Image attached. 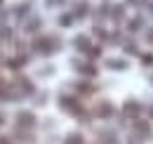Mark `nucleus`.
<instances>
[{
  "label": "nucleus",
  "mask_w": 153,
  "mask_h": 144,
  "mask_svg": "<svg viewBox=\"0 0 153 144\" xmlns=\"http://www.w3.org/2000/svg\"><path fill=\"white\" fill-rule=\"evenodd\" d=\"M17 123H19V128H33L36 125V113H31V111H19V113H17Z\"/></svg>",
  "instance_id": "obj_4"
},
{
  "label": "nucleus",
  "mask_w": 153,
  "mask_h": 144,
  "mask_svg": "<svg viewBox=\"0 0 153 144\" xmlns=\"http://www.w3.org/2000/svg\"><path fill=\"white\" fill-rule=\"evenodd\" d=\"M80 73H85V76L92 78V76H97V69L92 66V64H82V66H80Z\"/></svg>",
  "instance_id": "obj_12"
},
{
  "label": "nucleus",
  "mask_w": 153,
  "mask_h": 144,
  "mask_svg": "<svg viewBox=\"0 0 153 144\" xmlns=\"http://www.w3.org/2000/svg\"><path fill=\"white\" fill-rule=\"evenodd\" d=\"M146 40H149V43H151V45H153V28H151V31H149V33H146Z\"/></svg>",
  "instance_id": "obj_17"
},
{
  "label": "nucleus",
  "mask_w": 153,
  "mask_h": 144,
  "mask_svg": "<svg viewBox=\"0 0 153 144\" xmlns=\"http://www.w3.org/2000/svg\"><path fill=\"white\" fill-rule=\"evenodd\" d=\"M151 83H153V76H151Z\"/></svg>",
  "instance_id": "obj_20"
},
{
  "label": "nucleus",
  "mask_w": 153,
  "mask_h": 144,
  "mask_svg": "<svg viewBox=\"0 0 153 144\" xmlns=\"http://www.w3.org/2000/svg\"><path fill=\"white\" fill-rule=\"evenodd\" d=\"M104 66L106 69H113V71H127L130 69V62H125V59H104Z\"/></svg>",
  "instance_id": "obj_5"
},
{
  "label": "nucleus",
  "mask_w": 153,
  "mask_h": 144,
  "mask_svg": "<svg viewBox=\"0 0 153 144\" xmlns=\"http://www.w3.org/2000/svg\"><path fill=\"white\" fill-rule=\"evenodd\" d=\"M141 26H144V19H141V14H139V17H137L132 24H130V31H139Z\"/></svg>",
  "instance_id": "obj_14"
},
{
  "label": "nucleus",
  "mask_w": 153,
  "mask_h": 144,
  "mask_svg": "<svg viewBox=\"0 0 153 144\" xmlns=\"http://www.w3.org/2000/svg\"><path fill=\"white\" fill-rule=\"evenodd\" d=\"M151 118H153V106H151Z\"/></svg>",
  "instance_id": "obj_18"
},
{
  "label": "nucleus",
  "mask_w": 153,
  "mask_h": 144,
  "mask_svg": "<svg viewBox=\"0 0 153 144\" xmlns=\"http://www.w3.org/2000/svg\"><path fill=\"white\" fill-rule=\"evenodd\" d=\"M61 2H64V0H45L47 7H57V5H61Z\"/></svg>",
  "instance_id": "obj_16"
},
{
  "label": "nucleus",
  "mask_w": 153,
  "mask_h": 144,
  "mask_svg": "<svg viewBox=\"0 0 153 144\" xmlns=\"http://www.w3.org/2000/svg\"><path fill=\"white\" fill-rule=\"evenodd\" d=\"M59 106L64 109V111H68V113H73V116H78L80 104H78L76 97H71V94H61V97H59Z\"/></svg>",
  "instance_id": "obj_2"
},
{
  "label": "nucleus",
  "mask_w": 153,
  "mask_h": 144,
  "mask_svg": "<svg viewBox=\"0 0 153 144\" xmlns=\"http://www.w3.org/2000/svg\"><path fill=\"white\" fill-rule=\"evenodd\" d=\"M38 26H40V19H38V17H33V19H31V24H26V31L31 33V31H36Z\"/></svg>",
  "instance_id": "obj_15"
},
{
  "label": "nucleus",
  "mask_w": 153,
  "mask_h": 144,
  "mask_svg": "<svg viewBox=\"0 0 153 144\" xmlns=\"http://www.w3.org/2000/svg\"><path fill=\"white\" fill-rule=\"evenodd\" d=\"M2 2H5V0H0V5H2Z\"/></svg>",
  "instance_id": "obj_19"
},
{
  "label": "nucleus",
  "mask_w": 153,
  "mask_h": 144,
  "mask_svg": "<svg viewBox=\"0 0 153 144\" xmlns=\"http://www.w3.org/2000/svg\"><path fill=\"white\" fill-rule=\"evenodd\" d=\"M59 45H61V43H59L57 38L45 36V33L33 40V50H36L38 54H54V52L59 50Z\"/></svg>",
  "instance_id": "obj_1"
},
{
  "label": "nucleus",
  "mask_w": 153,
  "mask_h": 144,
  "mask_svg": "<svg viewBox=\"0 0 153 144\" xmlns=\"http://www.w3.org/2000/svg\"><path fill=\"white\" fill-rule=\"evenodd\" d=\"M123 116H130V118H139L141 116V104L137 99H127L123 104Z\"/></svg>",
  "instance_id": "obj_3"
},
{
  "label": "nucleus",
  "mask_w": 153,
  "mask_h": 144,
  "mask_svg": "<svg viewBox=\"0 0 153 144\" xmlns=\"http://www.w3.org/2000/svg\"><path fill=\"white\" fill-rule=\"evenodd\" d=\"M76 47L80 50V52H90V50H92V43H90L87 36H78L76 38Z\"/></svg>",
  "instance_id": "obj_8"
},
{
  "label": "nucleus",
  "mask_w": 153,
  "mask_h": 144,
  "mask_svg": "<svg viewBox=\"0 0 153 144\" xmlns=\"http://www.w3.org/2000/svg\"><path fill=\"white\" fill-rule=\"evenodd\" d=\"M94 113L99 118H111V116H113V104H111V102H101V104L97 106Z\"/></svg>",
  "instance_id": "obj_7"
},
{
  "label": "nucleus",
  "mask_w": 153,
  "mask_h": 144,
  "mask_svg": "<svg viewBox=\"0 0 153 144\" xmlns=\"http://www.w3.org/2000/svg\"><path fill=\"white\" fill-rule=\"evenodd\" d=\"M73 12H66V14H61V17H59V26H66V28H68V26H71V24H73Z\"/></svg>",
  "instance_id": "obj_11"
},
{
  "label": "nucleus",
  "mask_w": 153,
  "mask_h": 144,
  "mask_svg": "<svg viewBox=\"0 0 153 144\" xmlns=\"http://www.w3.org/2000/svg\"><path fill=\"white\" fill-rule=\"evenodd\" d=\"M0 123H2V118H0Z\"/></svg>",
  "instance_id": "obj_21"
},
{
  "label": "nucleus",
  "mask_w": 153,
  "mask_h": 144,
  "mask_svg": "<svg viewBox=\"0 0 153 144\" xmlns=\"http://www.w3.org/2000/svg\"><path fill=\"white\" fill-rule=\"evenodd\" d=\"M87 12H90V5H87V2H78L73 14H76V17H87Z\"/></svg>",
  "instance_id": "obj_10"
},
{
  "label": "nucleus",
  "mask_w": 153,
  "mask_h": 144,
  "mask_svg": "<svg viewBox=\"0 0 153 144\" xmlns=\"http://www.w3.org/2000/svg\"><path fill=\"white\" fill-rule=\"evenodd\" d=\"M64 144H85V140H82L80 132H68V135L64 137Z\"/></svg>",
  "instance_id": "obj_9"
},
{
  "label": "nucleus",
  "mask_w": 153,
  "mask_h": 144,
  "mask_svg": "<svg viewBox=\"0 0 153 144\" xmlns=\"http://www.w3.org/2000/svg\"><path fill=\"white\" fill-rule=\"evenodd\" d=\"M134 132H137L139 137L144 135V140H151V137H153V132H151V128H149V123H146V121H139V118L134 121Z\"/></svg>",
  "instance_id": "obj_6"
},
{
  "label": "nucleus",
  "mask_w": 153,
  "mask_h": 144,
  "mask_svg": "<svg viewBox=\"0 0 153 144\" xmlns=\"http://www.w3.org/2000/svg\"><path fill=\"white\" fill-rule=\"evenodd\" d=\"M120 14H125V7H123V5H115L113 7V19L118 21V24H120V19H123Z\"/></svg>",
  "instance_id": "obj_13"
}]
</instances>
